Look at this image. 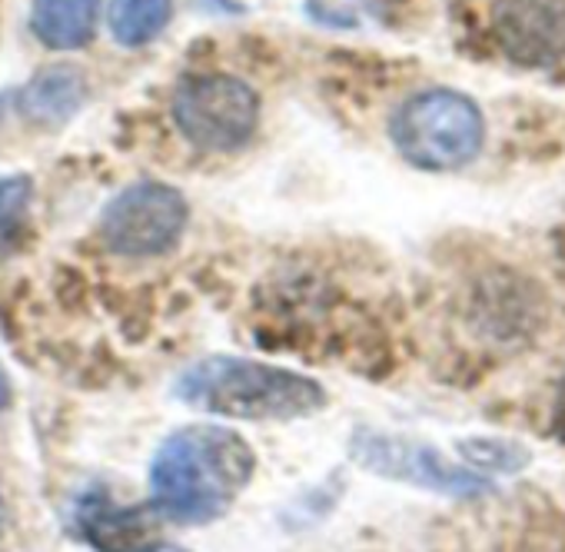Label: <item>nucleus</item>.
<instances>
[{
	"label": "nucleus",
	"instance_id": "obj_1",
	"mask_svg": "<svg viewBox=\"0 0 565 552\" xmlns=\"http://www.w3.org/2000/svg\"><path fill=\"white\" fill-rule=\"evenodd\" d=\"M256 456L249 443L216 423L170 433L150 466L153 506L173 522H213L249 486Z\"/></svg>",
	"mask_w": 565,
	"mask_h": 552
},
{
	"label": "nucleus",
	"instance_id": "obj_2",
	"mask_svg": "<svg viewBox=\"0 0 565 552\" xmlns=\"http://www.w3.org/2000/svg\"><path fill=\"white\" fill-rule=\"evenodd\" d=\"M173 393L200 413L249 423L303 420L327 403V390L317 380L243 357H206L193 363Z\"/></svg>",
	"mask_w": 565,
	"mask_h": 552
},
{
	"label": "nucleus",
	"instance_id": "obj_3",
	"mask_svg": "<svg viewBox=\"0 0 565 552\" xmlns=\"http://www.w3.org/2000/svg\"><path fill=\"white\" fill-rule=\"evenodd\" d=\"M390 137L406 163L446 173L479 157L486 144V117L472 97L449 87H429L396 107Z\"/></svg>",
	"mask_w": 565,
	"mask_h": 552
},
{
	"label": "nucleus",
	"instance_id": "obj_4",
	"mask_svg": "<svg viewBox=\"0 0 565 552\" xmlns=\"http://www.w3.org/2000/svg\"><path fill=\"white\" fill-rule=\"evenodd\" d=\"M177 130L206 153H233L246 147L259 127L256 91L230 74H196L186 77L173 94Z\"/></svg>",
	"mask_w": 565,
	"mask_h": 552
},
{
	"label": "nucleus",
	"instance_id": "obj_5",
	"mask_svg": "<svg viewBox=\"0 0 565 552\" xmlns=\"http://www.w3.org/2000/svg\"><path fill=\"white\" fill-rule=\"evenodd\" d=\"M190 223V203L177 187L143 180L120 190L100 216V240L117 256L170 253Z\"/></svg>",
	"mask_w": 565,
	"mask_h": 552
},
{
	"label": "nucleus",
	"instance_id": "obj_6",
	"mask_svg": "<svg viewBox=\"0 0 565 552\" xmlns=\"http://www.w3.org/2000/svg\"><path fill=\"white\" fill-rule=\"evenodd\" d=\"M492 38L515 67H555L565 57V0H495Z\"/></svg>",
	"mask_w": 565,
	"mask_h": 552
},
{
	"label": "nucleus",
	"instance_id": "obj_7",
	"mask_svg": "<svg viewBox=\"0 0 565 552\" xmlns=\"http://www.w3.org/2000/svg\"><path fill=\"white\" fill-rule=\"evenodd\" d=\"M353 456L390 479H406L436 492H449V496H476L486 489V479L446 463L436 449L413 443V439H399V436H383V433H356L353 439Z\"/></svg>",
	"mask_w": 565,
	"mask_h": 552
},
{
	"label": "nucleus",
	"instance_id": "obj_8",
	"mask_svg": "<svg viewBox=\"0 0 565 552\" xmlns=\"http://www.w3.org/2000/svg\"><path fill=\"white\" fill-rule=\"evenodd\" d=\"M163 516L153 502L143 506H110L87 502L81 512L84 539L100 552H150L160 542Z\"/></svg>",
	"mask_w": 565,
	"mask_h": 552
},
{
	"label": "nucleus",
	"instance_id": "obj_9",
	"mask_svg": "<svg viewBox=\"0 0 565 552\" xmlns=\"http://www.w3.org/2000/svg\"><path fill=\"white\" fill-rule=\"evenodd\" d=\"M84 97L87 87L81 67L54 64L44 67L38 77H31V84L18 94V110L24 114V120L38 127H61L81 110Z\"/></svg>",
	"mask_w": 565,
	"mask_h": 552
},
{
	"label": "nucleus",
	"instance_id": "obj_10",
	"mask_svg": "<svg viewBox=\"0 0 565 552\" xmlns=\"http://www.w3.org/2000/svg\"><path fill=\"white\" fill-rule=\"evenodd\" d=\"M100 21V0H34L31 28L51 51H77L90 44Z\"/></svg>",
	"mask_w": 565,
	"mask_h": 552
},
{
	"label": "nucleus",
	"instance_id": "obj_11",
	"mask_svg": "<svg viewBox=\"0 0 565 552\" xmlns=\"http://www.w3.org/2000/svg\"><path fill=\"white\" fill-rule=\"evenodd\" d=\"M173 14V0H110L107 24L120 47H143L163 34Z\"/></svg>",
	"mask_w": 565,
	"mask_h": 552
},
{
	"label": "nucleus",
	"instance_id": "obj_12",
	"mask_svg": "<svg viewBox=\"0 0 565 552\" xmlns=\"http://www.w3.org/2000/svg\"><path fill=\"white\" fill-rule=\"evenodd\" d=\"M31 197H34L31 177L0 180V256H8L24 240Z\"/></svg>",
	"mask_w": 565,
	"mask_h": 552
},
{
	"label": "nucleus",
	"instance_id": "obj_13",
	"mask_svg": "<svg viewBox=\"0 0 565 552\" xmlns=\"http://www.w3.org/2000/svg\"><path fill=\"white\" fill-rule=\"evenodd\" d=\"M8 400H11V386H8L4 367H0V410H4V406H8Z\"/></svg>",
	"mask_w": 565,
	"mask_h": 552
},
{
	"label": "nucleus",
	"instance_id": "obj_14",
	"mask_svg": "<svg viewBox=\"0 0 565 552\" xmlns=\"http://www.w3.org/2000/svg\"><path fill=\"white\" fill-rule=\"evenodd\" d=\"M150 552H186V549H177V545H157V549H150Z\"/></svg>",
	"mask_w": 565,
	"mask_h": 552
},
{
	"label": "nucleus",
	"instance_id": "obj_15",
	"mask_svg": "<svg viewBox=\"0 0 565 552\" xmlns=\"http://www.w3.org/2000/svg\"><path fill=\"white\" fill-rule=\"evenodd\" d=\"M0 526H4V499H0Z\"/></svg>",
	"mask_w": 565,
	"mask_h": 552
},
{
	"label": "nucleus",
	"instance_id": "obj_16",
	"mask_svg": "<svg viewBox=\"0 0 565 552\" xmlns=\"http://www.w3.org/2000/svg\"><path fill=\"white\" fill-rule=\"evenodd\" d=\"M0 104H4V97H0Z\"/></svg>",
	"mask_w": 565,
	"mask_h": 552
}]
</instances>
